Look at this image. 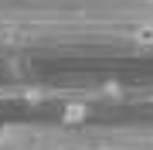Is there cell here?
I'll use <instances>...</instances> for the list:
<instances>
[{"mask_svg": "<svg viewBox=\"0 0 153 150\" xmlns=\"http://www.w3.org/2000/svg\"><path fill=\"white\" fill-rule=\"evenodd\" d=\"M85 116H88V109H85V106H68V109H65V119H68V123L85 119Z\"/></svg>", "mask_w": 153, "mask_h": 150, "instance_id": "cell-2", "label": "cell"}, {"mask_svg": "<svg viewBox=\"0 0 153 150\" xmlns=\"http://www.w3.org/2000/svg\"><path fill=\"white\" fill-rule=\"evenodd\" d=\"M133 38H136V45L153 48V24H143V28H136V31H133Z\"/></svg>", "mask_w": 153, "mask_h": 150, "instance_id": "cell-1", "label": "cell"}]
</instances>
